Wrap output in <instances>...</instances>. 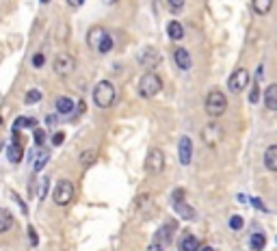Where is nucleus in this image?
Returning a JSON list of instances; mask_svg holds the SVG:
<instances>
[{"mask_svg": "<svg viewBox=\"0 0 277 251\" xmlns=\"http://www.w3.org/2000/svg\"><path fill=\"white\" fill-rule=\"evenodd\" d=\"M115 97H117V91H115L113 82L100 80L98 85L93 87V102H95L98 109H108V106L115 102Z\"/></svg>", "mask_w": 277, "mask_h": 251, "instance_id": "1", "label": "nucleus"}, {"mask_svg": "<svg viewBox=\"0 0 277 251\" xmlns=\"http://www.w3.org/2000/svg\"><path fill=\"white\" fill-rule=\"evenodd\" d=\"M204 109H206V113L210 115V117H221V115L225 113V109H228V97H225V94L223 91H219V89L208 91Z\"/></svg>", "mask_w": 277, "mask_h": 251, "instance_id": "2", "label": "nucleus"}, {"mask_svg": "<svg viewBox=\"0 0 277 251\" xmlns=\"http://www.w3.org/2000/svg\"><path fill=\"white\" fill-rule=\"evenodd\" d=\"M163 91V78L154 72H145L138 80V94L141 97H154Z\"/></svg>", "mask_w": 277, "mask_h": 251, "instance_id": "3", "label": "nucleus"}, {"mask_svg": "<svg viewBox=\"0 0 277 251\" xmlns=\"http://www.w3.org/2000/svg\"><path fill=\"white\" fill-rule=\"evenodd\" d=\"M74 195H76V188H74V184L69 180H59L57 187L52 190V199L57 206H69Z\"/></svg>", "mask_w": 277, "mask_h": 251, "instance_id": "4", "label": "nucleus"}, {"mask_svg": "<svg viewBox=\"0 0 277 251\" xmlns=\"http://www.w3.org/2000/svg\"><path fill=\"white\" fill-rule=\"evenodd\" d=\"M223 139V126L216 122H208L204 128H201V141L206 143L208 147H216Z\"/></svg>", "mask_w": 277, "mask_h": 251, "instance_id": "5", "label": "nucleus"}, {"mask_svg": "<svg viewBox=\"0 0 277 251\" xmlns=\"http://www.w3.org/2000/svg\"><path fill=\"white\" fill-rule=\"evenodd\" d=\"M137 61L141 67H145L147 72H152L154 67H158V65L163 63V57H160V52L154 48V46H147V48H143L141 52H138Z\"/></svg>", "mask_w": 277, "mask_h": 251, "instance_id": "6", "label": "nucleus"}, {"mask_svg": "<svg viewBox=\"0 0 277 251\" xmlns=\"http://www.w3.org/2000/svg\"><path fill=\"white\" fill-rule=\"evenodd\" d=\"M165 160H167L165 152L160 150V147H152L145 156V171H150V173H160V171L165 169Z\"/></svg>", "mask_w": 277, "mask_h": 251, "instance_id": "7", "label": "nucleus"}, {"mask_svg": "<svg viewBox=\"0 0 277 251\" xmlns=\"http://www.w3.org/2000/svg\"><path fill=\"white\" fill-rule=\"evenodd\" d=\"M52 69H54V74H59V76H69V74L76 69V59L67 52L57 54L54 61H52Z\"/></svg>", "mask_w": 277, "mask_h": 251, "instance_id": "8", "label": "nucleus"}, {"mask_svg": "<svg viewBox=\"0 0 277 251\" xmlns=\"http://www.w3.org/2000/svg\"><path fill=\"white\" fill-rule=\"evenodd\" d=\"M249 80H251V76H249V72L245 67L236 69V72L232 74V76L228 78V89L232 91V94H241V91L247 89Z\"/></svg>", "mask_w": 277, "mask_h": 251, "instance_id": "9", "label": "nucleus"}, {"mask_svg": "<svg viewBox=\"0 0 277 251\" xmlns=\"http://www.w3.org/2000/svg\"><path fill=\"white\" fill-rule=\"evenodd\" d=\"M173 210L186 221L195 219V210L186 204V199H184V190H180V188L173 193Z\"/></svg>", "mask_w": 277, "mask_h": 251, "instance_id": "10", "label": "nucleus"}, {"mask_svg": "<svg viewBox=\"0 0 277 251\" xmlns=\"http://www.w3.org/2000/svg\"><path fill=\"white\" fill-rule=\"evenodd\" d=\"M191 158H193V141L191 137H182L178 141V160L180 165H191Z\"/></svg>", "mask_w": 277, "mask_h": 251, "instance_id": "11", "label": "nucleus"}, {"mask_svg": "<svg viewBox=\"0 0 277 251\" xmlns=\"http://www.w3.org/2000/svg\"><path fill=\"white\" fill-rule=\"evenodd\" d=\"M173 61L175 65H178L182 72H188V69L193 67V59H191V54H188V50H184V48H175V52H173Z\"/></svg>", "mask_w": 277, "mask_h": 251, "instance_id": "12", "label": "nucleus"}, {"mask_svg": "<svg viewBox=\"0 0 277 251\" xmlns=\"http://www.w3.org/2000/svg\"><path fill=\"white\" fill-rule=\"evenodd\" d=\"M173 223H167V225H163L158 232H156V236H154V243H158L160 247H167L169 243H171V236H173Z\"/></svg>", "mask_w": 277, "mask_h": 251, "instance_id": "13", "label": "nucleus"}, {"mask_svg": "<svg viewBox=\"0 0 277 251\" xmlns=\"http://www.w3.org/2000/svg\"><path fill=\"white\" fill-rule=\"evenodd\" d=\"M106 35H108V32L104 31V26H93V29H89V35H87V44H89L91 48H98L100 41H102Z\"/></svg>", "mask_w": 277, "mask_h": 251, "instance_id": "14", "label": "nucleus"}, {"mask_svg": "<svg viewBox=\"0 0 277 251\" xmlns=\"http://www.w3.org/2000/svg\"><path fill=\"white\" fill-rule=\"evenodd\" d=\"M7 158L13 162V165H17V162H22V158H24V147H22L20 143H17V139L11 143V145L7 147Z\"/></svg>", "mask_w": 277, "mask_h": 251, "instance_id": "15", "label": "nucleus"}, {"mask_svg": "<svg viewBox=\"0 0 277 251\" xmlns=\"http://www.w3.org/2000/svg\"><path fill=\"white\" fill-rule=\"evenodd\" d=\"M178 249L180 251H200V240L193 234H184L178 243Z\"/></svg>", "mask_w": 277, "mask_h": 251, "instance_id": "16", "label": "nucleus"}, {"mask_svg": "<svg viewBox=\"0 0 277 251\" xmlns=\"http://www.w3.org/2000/svg\"><path fill=\"white\" fill-rule=\"evenodd\" d=\"M264 104L269 110H277V85H269L264 89Z\"/></svg>", "mask_w": 277, "mask_h": 251, "instance_id": "17", "label": "nucleus"}, {"mask_svg": "<svg viewBox=\"0 0 277 251\" xmlns=\"http://www.w3.org/2000/svg\"><path fill=\"white\" fill-rule=\"evenodd\" d=\"M264 167L269 171H277V145H271L264 150Z\"/></svg>", "mask_w": 277, "mask_h": 251, "instance_id": "18", "label": "nucleus"}, {"mask_svg": "<svg viewBox=\"0 0 277 251\" xmlns=\"http://www.w3.org/2000/svg\"><path fill=\"white\" fill-rule=\"evenodd\" d=\"M54 109H57L59 115H69L74 110V102L69 100V97L61 95V97H57V102H54Z\"/></svg>", "mask_w": 277, "mask_h": 251, "instance_id": "19", "label": "nucleus"}, {"mask_svg": "<svg viewBox=\"0 0 277 251\" xmlns=\"http://www.w3.org/2000/svg\"><path fill=\"white\" fill-rule=\"evenodd\" d=\"M251 9L258 16H266L273 9V0H251Z\"/></svg>", "mask_w": 277, "mask_h": 251, "instance_id": "20", "label": "nucleus"}, {"mask_svg": "<svg viewBox=\"0 0 277 251\" xmlns=\"http://www.w3.org/2000/svg\"><path fill=\"white\" fill-rule=\"evenodd\" d=\"M167 35H169V39L171 41H180L184 37V29H182V24L180 22H169L167 24Z\"/></svg>", "mask_w": 277, "mask_h": 251, "instance_id": "21", "label": "nucleus"}, {"mask_svg": "<svg viewBox=\"0 0 277 251\" xmlns=\"http://www.w3.org/2000/svg\"><path fill=\"white\" fill-rule=\"evenodd\" d=\"M11 227H13L11 212H7V210H2V208H0V234H7Z\"/></svg>", "mask_w": 277, "mask_h": 251, "instance_id": "22", "label": "nucleus"}, {"mask_svg": "<svg viewBox=\"0 0 277 251\" xmlns=\"http://www.w3.org/2000/svg\"><path fill=\"white\" fill-rule=\"evenodd\" d=\"M249 247H251L253 251H262L266 247V236L264 234H251V238H249Z\"/></svg>", "mask_w": 277, "mask_h": 251, "instance_id": "23", "label": "nucleus"}, {"mask_svg": "<svg viewBox=\"0 0 277 251\" xmlns=\"http://www.w3.org/2000/svg\"><path fill=\"white\" fill-rule=\"evenodd\" d=\"M33 126H37V119L33 117H17L15 124H13V130H22V128H33Z\"/></svg>", "mask_w": 277, "mask_h": 251, "instance_id": "24", "label": "nucleus"}, {"mask_svg": "<svg viewBox=\"0 0 277 251\" xmlns=\"http://www.w3.org/2000/svg\"><path fill=\"white\" fill-rule=\"evenodd\" d=\"M95 158H98V152L95 150H85L80 154V162H82V167H91L95 162Z\"/></svg>", "mask_w": 277, "mask_h": 251, "instance_id": "25", "label": "nucleus"}, {"mask_svg": "<svg viewBox=\"0 0 277 251\" xmlns=\"http://www.w3.org/2000/svg\"><path fill=\"white\" fill-rule=\"evenodd\" d=\"M48 160H50V154H48V152H39V154H37L35 165H33V169H35V171H41L46 165H48Z\"/></svg>", "mask_w": 277, "mask_h": 251, "instance_id": "26", "label": "nucleus"}, {"mask_svg": "<svg viewBox=\"0 0 277 251\" xmlns=\"http://www.w3.org/2000/svg\"><path fill=\"white\" fill-rule=\"evenodd\" d=\"M113 50V37L110 35H106L102 41H100V46H98V52L100 54H106V52H110Z\"/></svg>", "mask_w": 277, "mask_h": 251, "instance_id": "27", "label": "nucleus"}, {"mask_svg": "<svg viewBox=\"0 0 277 251\" xmlns=\"http://www.w3.org/2000/svg\"><path fill=\"white\" fill-rule=\"evenodd\" d=\"M41 97H44V94H41L39 89H31L29 94H26L24 100H26V104H37V102H39Z\"/></svg>", "mask_w": 277, "mask_h": 251, "instance_id": "28", "label": "nucleus"}, {"mask_svg": "<svg viewBox=\"0 0 277 251\" xmlns=\"http://www.w3.org/2000/svg\"><path fill=\"white\" fill-rule=\"evenodd\" d=\"M243 225H245L243 217H238V215L230 217V227H232V230H234V232H241V230H243Z\"/></svg>", "mask_w": 277, "mask_h": 251, "instance_id": "29", "label": "nucleus"}, {"mask_svg": "<svg viewBox=\"0 0 277 251\" xmlns=\"http://www.w3.org/2000/svg\"><path fill=\"white\" fill-rule=\"evenodd\" d=\"M31 63H33V67H37V69L44 67V65H46V54H44V52L33 54V61H31Z\"/></svg>", "mask_w": 277, "mask_h": 251, "instance_id": "30", "label": "nucleus"}, {"mask_svg": "<svg viewBox=\"0 0 277 251\" xmlns=\"http://www.w3.org/2000/svg\"><path fill=\"white\" fill-rule=\"evenodd\" d=\"M44 141H46V132L41 128H37L35 130V145L41 147V145H44Z\"/></svg>", "mask_w": 277, "mask_h": 251, "instance_id": "31", "label": "nucleus"}, {"mask_svg": "<svg viewBox=\"0 0 277 251\" xmlns=\"http://www.w3.org/2000/svg\"><path fill=\"white\" fill-rule=\"evenodd\" d=\"M48 187H50V180L44 178V182H41V188H39V199H46V195H48Z\"/></svg>", "mask_w": 277, "mask_h": 251, "instance_id": "32", "label": "nucleus"}, {"mask_svg": "<svg viewBox=\"0 0 277 251\" xmlns=\"http://www.w3.org/2000/svg\"><path fill=\"white\" fill-rule=\"evenodd\" d=\"M169 2V9H171V11H180V9L184 7V0H167Z\"/></svg>", "mask_w": 277, "mask_h": 251, "instance_id": "33", "label": "nucleus"}, {"mask_svg": "<svg viewBox=\"0 0 277 251\" xmlns=\"http://www.w3.org/2000/svg\"><path fill=\"white\" fill-rule=\"evenodd\" d=\"M258 97H260V89H258V85H253L251 94H249V102H251V104H256Z\"/></svg>", "mask_w": 277, "mask_h": 251, "instance_id": "34", "label": "nucleus"}, {"mask_svg": "<svg viewBox=\"0 0 277 251\" xmlns=\"http://www.w3.org/2000/svg\"><path fill=\"white\" fill-rule=\"evenodd\" d=\"M63 141H65V134H63V132H54L52 145H63Z\"/></svg>", "mask_w": 277, "mask_h": 251, "instance_id": "35", "label": "nucleus"}, {"mask_svg": "<svg viewBox=\"0 0 277 251\" xmlns=\"http://www.w3.org/2000/svg\"><path fill=\"white\" fill-rule=\"evenodd\" d=\"M29 236H31V245H33V247H37V243H39V238H37V234H35V230H33V227H29Z\"/></svg>", "mask_w": 277, "mask_h": 251, "instance_id": "36", "label": "nucleus"}, {"mask_svg": "<svg viewBox=\"0 0 277 251\" xmlns=\"http://www.w3.org/2000/svg\"><path fill=\"white\" fill-rule=\"evenodd\" d=\"M147 251H165V249L160 247L158 243H154V240H152V245H150V247H147Z\"/></svg>", "mask_w": 277, "mask_h": 251, "instance_id": "37", "label": "nucleus"}, {"mask_svg": "<svg viewBox=\"0 0 277 251\" xmlns=\"http://www.w3.org/2000/svg\"><path fill=\"white\" fill-rule=\"evenodd\" d=\"M67 4H69V7H82L85 0H67Z\"/></svg>", "mask_w": 277, "mask_h": 251, "instance_id": "38", "label": "nucleus"}, {"mask_svg": "<svg viewBox=\"0 0 277 251\" xmlns=\"http://www.w3.org/2000/svg\"><path fill=\"white\" fill-rule=\"evenodd\" d=\"M251 204H253V206H256V208H260L262 212H266V208L262 206V202H260V199H251Z\"/></svg>", "mask_w": 277, "mask_h": 251, "instance_id": "39", "label": "nucleus"}, {"mask_svg": "<svg viewBox=\"0 0 277 251\" xmlns=\"http://www.w3.org/2000/svg\"><path fill=\"white\" fill-rule=\"evenodd\" d=\"M201 251H215L212 247H201Z\"/></svg>", "mask_w": 277, "mask_h": 251, "instance_id": "40", "label": "nucleus"}, {"mask_svg": "<svg viewBox=\"0 0 277 251\" xmlns=\"http://www.w3.org/2000/svg\"><path fill=\"white\" fill-rule=\"evenodd\" d=\"M39 2L41 4H48V2H52V0H39Z\"/></svg>", "mask_w": 277, "mask_h": 251, "instance_id": "41", "label": "nucleus"}]
</instances>
